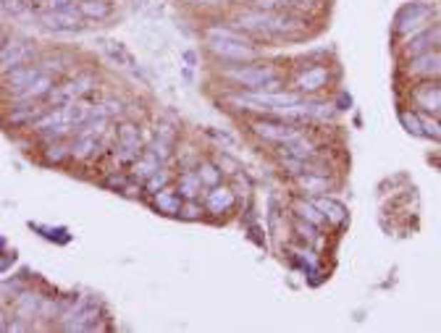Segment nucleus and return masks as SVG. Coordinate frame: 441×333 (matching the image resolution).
<instances>
[{"mask_svg": "<svg viewBox=\"0 0 441 333\" xmlns=\"http://www.w3.org/2000/svg\"><path fill=\"white\" fill-rule=\"evenodd\" d=\"M220 79L234 90H263V92H278L284 90V79L270 63H239L220 68Z\"/></svg>", "mask_w": 441, "mask_h": 333, "instance_id": "obj_1", "label": "nucleus"}, {"mask_svg": "<svg viewBox=\"0 0 441 333\" xmlns=\"http://www.w3.org/2000/svg\"><path fill=\"white\" fill-rule=\"evenodd\" d=\"M208 53H211L216 61L229 63V66L253 63V61H258V56H260V50L255 48L247 37H242V40H234V37H211V40H208Z\"/></svg>", "mask_w": 441, "mask_h": 333, "instance_id": "obj_2", "label": "nucleus"}, {"mask_svg": "<svg viewBox=\"0 0 441 333\" xmlns=\"http://www.w3.org/2000/svg\"><path fill=\"white\" fill-rule=\"evenodd\" d=\"M145 150V139H142V131L134 121H121L118 129H116V142L113 150H111V158H113L116 165H123L129 168L131 163L137 160L139 155Z\"/></svg>", "mask_w": 441, "mask_h": 333, "instance_id": "obj_3", "label": "nucleus"}, {"mask_svg": "<svg viewBox=\"0 0 441 333\" xmlns=\"http://www.w3.org/2000/svg\"><path fill=\"white\" fill-rule=\"evenodd\" d=\"M431 16L433 11L428 6H423V3H410L394 19V32L400 34L402 40H410L417 32H423L425 26H431Z\"/></svg>", "mask_w": 441, "mask_h": 333, "instance_id": "obj_4", "label": "nucleus"}, {"mask_svg": "<svg viewBox=\"0 0 441 333\" xmlns=\"http://www.w3.org/2000/svg\"><path fill=\"white\" fill-rule=\"evenodd\" d=\"M34 56V45L32 42H24L19 37H3V45H0V79L9 71L19 68V66H26Z\"/></svg>", "mask_w": 441, "mask_h": 333, "instance_id": "obj_5", "label": "nucleus"}, {"mask_svg": "<svg viewBox=\"0 0 441 333\" xmlns=\"http://www.w3.org/2000/svg\"><path fill=\"white\" fill-rule=\"evenodd\" d=\"M37 21H40L45 29L50 32H76L82 29V14L76 9V3L66 6V9H48L37 14Z\"/></svg>", "mask_w": 441, "mask_h": 333, "instance_id": "obj_6", "label": "nucleus"}, {"mask_svg": "<svg viewBox=\"0 0 441 333\" xmlns=\"http://www.w3.org/2000/svg\"><path fill=\"white\" fill-rule=\"evenodd\" d=\"M200 200H203L205 215H211V218H223V215L237 205V192H234L229 184L220 181L216 187L205 189Z\"/></svg>", "mask_w": 441, "mask_h": 333, "instance_id": "obj_7", "label": "nucleus"}, {"mask_svg": "<svg viewBox=\"0 0 441 333\" xmlns=\"http://www.w3.org/2000/svg\"><path fill=\"white\" fill-rule=\"evenodd\" d=\"M328 66L318 63V66H308V68H303V71L297 73V79H294V90L300 92V95H308V98H315V95H320V92L326 90L328 84Z\"/></svg>", "mask_w": 441, "mask_h": 333, "instance_id": "obj_8", "label": "nucleus"}, {"mask_svg": "<svg viewBox=\"0 0 441 333\" xmlns=\"http://www.w3.org/2000/svg\"><path fill=\"white\" fill-rule=\"evenodd\" d=\"M56 84H58V76H53V73H48V71H42L40 76L32 81V84H26L24 90H19L16 95H11L9 100L11 103H42Z\"/></svg>", "mask_w": 441, "mask_h": 333, "instance_id": "obj_9", "label": "nucleus"}, {"mask_svg": "<svg viewBox=\"0 0 441 333\" xmlns=\"http://www.w3.org/2000/svg\"><path fill=\"white\" fill-rule=\"evenodd\" d=\"M407 71L417 79H441V50H428L410 58Z\"/></svg>", "mask_w": 441, "mask_h": 333, "instance_id": "obj_10", "label": "nucleus"}, {"mask_svg": "<svg viewBox=\"0 0 441 333\" xmlns=\"http://www.w3.org/2000/svg\"><path fill=\"white\" fill-rule=\"evenodd\" d=\"M294 184H297V189H300L303 195H310V197L331 195L336 189V181L331 179L328 173H297V176H294Z\"/></svg>", "mask_w": 441, "mask_h": 333, "instance_id": "obj_11", "label": "nucleus"}, {"mask_svg": "<svg viewBox=\"0 0 441 333\" xmlns=\"http://www.w3.org/2000/svg\"><path fill=\"white\" fill-rule=\"evenodd\" d=\"M40 302H42V294L26 284L24 289L14 297V307H11L14 312H11V315L24 317V320L34 323V320H37V312H40Z\"/></svg>", "mask_w": 441, "mask_h": 333, "instance_id": "obj_12", "label": "nucleus"}, {"mask_svg": "<svg viewBox=\"0 0 441 333\" xmlns=\"http://www.w3.org/2000/svg\"><path fill=\"white\" fill-rule=\"evenodd\" d=\"M45 113L42 103H11V111L6 116V123L14 129H29L40 116Z\"/></svg>", "mask_w": 441, "mask_h": 333, "instance_id": "obj_13", "label": "nucleus"}, {"mask_svg": "<svg viewBox=\"0 0 441 333\" xmlns=\"http://www.w3.org/2000/svg\"><path fill=\"white\" fill-rule=\"evenodd\" d=\"M42 73L40 63H26V66H19V68H14V71H9L6 76H3V90H6V95H16L19 90H24L26 84H32L37 76Z\"/></svg>", "mask_w": 441, "mask_h": 333, "instance_id": "obj_14", "label": "nucleus"}, {"mask_svg": "<svg viewBox=\"0 0 441 333\" xmlns=\"http://www.w3.org/2000/svg\"><path fill=\"white\" fill-rule=\"evenodd\" d=\"M412 103L423 113H436L441 106V84H436V79H425L420 87L412 90Z\"/></svg>", "mask_w": 441, "mask_h": 333, "instance_id": "obj_15", "label": "nucleus"}, {"mask_svg": "<svg viewBox=\"0 0 441 333\" xmlns=\"http://www.w3.org/2000/svg\"><path fill=\"white\" fill-rule=\"evenodd\" d=\"M407 48H405V53H407L410 58L420 56V53H428V50H439L441 48V26H425L423 32H417L415 37H410Z\"/></svg>", "mask_w": 441, "mask_h": 333, "instance_id": "obj_16", "label": "nucleus"}, {"mask_svg": "<svg viewBox=\"0 0 441 333\" xmlns=\"http://www.w3.org/2000/svg\"><path fill=\"white\" fill-rule=\"evenodd\" d=\"M108 147L103 145L100 137H74L71 142V160L76 163H92L106 153Z\"/></svg>", "mask_w": 441, "mask_h": 333, "instance_id": "obj_17", "label": "nucleus"}, {"mask_svg": "<svg viewBox=\"0 0 441 333\" xmlns=\"http://www.w3.org/2000/svg\"><path fill=\"white\" fill-rule=\"evenodd\" d=\"M150 203L156 208L161 215H168V218H179V210H181V203H184V197L179 195V189L173 187H166L156 195H150Z\"/></svg>", "mask_w": 441, "mask_h": 333, "instance_id": "obj_18", "label": "nucleus"}, {"mask_svg": "<svg viewBox=\"0 0 441 333\" xmlns=\"http://www.w3.org/2000/svg\"><path fill=\"white\" fill-rule=\"evenodd\" d=\"M100 320H103V317H100V307L95 304V302H90V304H87L79 315L74 317L71 323H66L61 331H69V333L71 331H103Z\"/></svg>", "mask_w": 441, "mask_h": 333, "instance_id": "obj_19", "label": "nucleus"}, {"mask_svg": "<svg viewBox=\"0 0 441 333\" xmlns=\"http://www.w3.org/2000/svg\"><path fill=\"white\" fill-rule=\"evenodd\" d=\"M173 187L179 189V195L184 197V200H200L203 192H205L203 181H200V176H197L195 168H184L181 173H176Z\"/></svg>", "mask_w": 441, "mask_h": 333, "instance_id": "obj_20", "label": "nucleus"}, {"mask_svg": "<svg viewBox=\"0 0 441 333\" xmlns=\"http://www.w3.org/2000/svg\"><path fill=\"white\" fill-rule=\"evenodd\" d=\"M161 165H163V163L158 160V158L150 153V150H142V155H139L137 160L129 165V176L134 181H139V184H145V181L150 179V176H153V173H156Z\"/></svg>", "mask_w": 441, "mask_h": 333, "instance_id": "obj_21", "label": "nucleus"}, {"mask_svg": "<svg viewBox=\"0 0 441 333\" xmlns=\"http://www.w3.org/2000/svg\"><path fill=\"white\" fill-rule=\"evenodd\" d=\"M313 203L318 205V210L323 212V218H326V226H342L344 220H347V208H344L342 203H336L331 195L313 197Z\"/></svg>", "mask_w": 441, "mask_h": 333, "instance_id": "obj_22", "label": "nucleus"}, {"mask_svg": "<svg viewBox=\"0 0 441 333\" xmlns=\"http://www.w3.org/2000/svg\"><path fill=\"white\" fill-rule=\"evenodd\" d=\"M42 163L45 165H61V163L71 160V142H48V145H42V153H40Z\"/></svg>", "mask_w": 441, "mask_h": 333, "instance_id": "obj_23", "label": "nucleus"}, {"mask_svg": "<svg viewBox=\"0 0 441 333\" xmlns=\"http://www.w3.org/2000/svg\"><path fill=\"white\" fill-rule=\"evenodd\" d=\"M76 9H79L82 19L103 21L111 16V0H76Z\"/></svg>", "mask_w": 441, "mask_h": 333, "instance_id": "obj_24", "label": "nucleus"}, {"mask_svg": "<svg viewBox=\"0 0 441 333\" xmlns=\"http://www.w3.org/2000/svg\"><path fill=\"white\" fill-rule=\"evenodd\" d=\"M294 215H297L300 220H308V223H313V226H318V228L326 226L323 212L318 210V205L313 203V200H297V203H294Z\"/></svg>", "mask_w": 441, "mask_h": 333, "instance_id": "obj_25", "label": "nucleus"}, {"mask_svg": "<svg viewBox=\"0 0 441 333\" xmlns=\"http://www.w3.org/2000/svg\"><path fill=\"white\" fill-rule=\"evenodd\" d=\"M195 171H197V176H200V181H203L205 189L216 187V184H220V181L226 179V176H223V171L218 168V163H216V160H208V158H203V160L197 163Z\"/></svg>", "mask_w": 441, "mask_h": 333, "instance_id": "obj_26", "label": "nucleus"}, {"mask_svg": "<svg viewBox=\"0 0 441 333\" xmlns=\"http://www.w3.org/2000/svg\"><path fill=\"white\" fill-rule=\"evenodd\" d=\"M145 150H150V153L156 155L163 165H168L171 160H176V142H168V139L156 137V134H153V139L145 145Z\"/></svg>", "mask_w": 441, "mask_h": 333, "instance_id": "obj_27", "label": "nucleus"}, {"mask_svg": "<svg viewBox=\"0 0 441 333\" xmlns=\"http://www.w3.org/2000/svg\"><path fill=\"white\" fill-rule=\"evenodd\" d=\"M173 181H176V173L168 168V165H161L150 179L142 184L145 187V195L150 197V195H156V192H161V189H166V187H171Z\"/></svg>", "mask_w": 441, "mask_h": 333, "instance_id": "obj_28", "label": "nucleus"}, {"mask_svg": "<svg viewBox=\"0 0 441 333\" xmlns=\"http://www.w3.org/2000/svg\"><path fill=\"white\" fill-rule=\"evenodd\" d=\"M74 126H53V129H42V131H37V142L40 145H48V142H61V139H69V137H74Z\"/></svg>", "mask_w": 441, "mask_h": 333, "instance_id": "obj_29", "label": "nucleus"}, {"mask_svg": "<svg viewBox=\"0 0 441 333\" xmlns=\"http://www.w3.org/2000/svg\"><path fill=\"white\" fill-rule=\"evenodd\" d=\"M179 218L181 220H203L205 218L203 200H184V203H181V210H179Z\"/></svg>", "mask_w": 441, "mask_h": 333, "instance_id": "obj_30", "label": "nucleus"}, {"mask_svg": "<svg viewBox=\"0 0 441 333\" xmlns=\"http://www.w3.org/2000/svg\"><path fill=\"white\" fill-rule=\"evenodd\" d=\"M294 231H297V236H300V239H303L305 244H315L320 239V228L318 226H313V223H308V220H294Z\"/></svg>", "mask_w": 441, "mask_h": 333, "instance_id": "obj_31", "label": "nucleus"}, {"mask_svg": "<svg viewBox=\"0 0 441 333\" xmlns=\"http://www.w3.org/2000/svg\"><path fill=\"white\" fill-rule=\"evenodd\" d=\"M417 116H420V126H423V137L439 139V142H441V121H436L433 116L423 113V111H417Z\"/></svg>", "mask_w": 441, "mask_h": 333, "instance_id": "obj_32", "label": "nucleus"}, {"mask_svg": "<svg viewBox=\"0 0 441 333\" xmlns=\"http://www.w3.org/2000/svg\"><path fill=\"white\" fill-rule=\"evenodd\" d=\"M129 179H131V176H129V173H123V171H108L106 176L100 179V184H103V187H106V189H113V192H121L123 184H126V181H129Z\"/></svg>", "mask_w": 441, "mask_h": 333, "instance_id": "obj_33", "label": "nucleus"}, {"mask_svg": "<svg viewBox=\"0 0 441 333\" xmlns=\"http://www.w3.org/2000/svg\"><path fill=\"white\" fill-rule=\"evenodd\" d=\"M400 121L402 126L410 131V134H415V137H423V126H420V116L415 111H402L400 113Z\"/></svg>", "mask_w": 441, "mask_h": 333, "instance_id": "obj_34", "label": "nucleus"}, {"mask_svg": "<svg viewBox=\"0 0 441 333\" xmlns=\"http://www.w3.org/2000/svg\"><path fill=\"white\" fill-rule=\"evenodd\" d=\"M100 108H103V113L113 121V118H121L123 116V100L121 98H103L98 103Z\"/></svg>", "mask_w": 441, "mask_h": 333, "instance_id": "obj_35", "label": "nucleus"}, {"mask_svg": "<svg viewBox=\"0 0 441 333\" xmlns=\"http://www.w3.org/2000/svg\"><path fill=\"white\" fill-rule=\"evenodd\" d=\"M153 134H156V137L168 139V142H176V137H179V131L173 129V123H168V121H158L156 129H153Z\"/></svg>", "mask_w": 441, "mask_h": 333, "instance_id": "obj_36", "label": "nucleus"}, {"mask_svg": "<svg viewBox=\"0 0 441 333\" xmlns=\"http://www.w3.org/2000/svg\"><path fill=\"white\" fill-rule=\"evenodd\" d=\"M118 195L129 197V200H139V197L145 195V187H142L139 181L129 179V181H126V184H123V189H121V192H118Z\"/></svg>", "mask_w": 441, "mask_h": 333, "instance_id": "obj_37", "label": "nucleus"}, {"mask_svg": "<svg viewBox=\"0 0 441 333\" xmlns=\"http://www.w3.org/2000/svg\"><path fill=\"white\" fill-rule=\"evenodd\" d=\"M26 331H34V323H29V320L16 317V315L9 317V333H26Z\"/></svg>", "mask_w": 441, "mask_h": 333, "instance_id": "obj_38", "label": "nucleus"}, {"mask_svg": "<svg viewBox=\"0 0 441 333\" xmlns=\"http://www.w3.org/2000/svg\"><path fill=\"white\" fill-rule=\"evenodd\" d=\"M218 168L223 171V176H239V165H237V160H231L229 155H220L218 160Z\"/></svg>", "mask_w": 441, "mask_h": 333, "instance_id": "obj_39", "label": "nucleus"}, {"mask_svg": "<svg viewBox=\"0 0 441 333\" xmlns=\"http://www.w3.org/2000/svg\"><path fill=\"white\" fill-rule=\"evenodd\" d=\"M281 6H286V0H253V9L260 11H278Z\"/></svg>", "mask_w": 441, "mask_h": 333, "instance_id": "obj_40", "label": "nucleus"}, {"mask_svg": "<svg viewBox=\"0 0 441 333\" xmlns=\"http://www.w3.org/2000/svg\"><path fill=\"white\" fill-rule=\"evenodd\" d=\"M192 6H200V9H220V6H229L234 0H187Z\"/></svg>", "mask_w": 441, "mask_h": 333, "instance_id": "obj_41", "label": "nucleus"}, {"mask_svg": "<svg viewBox=\"0 0 441 333\" xmlns=\"http://www.w3.org/2000/svg\"><path fill=\"white\" fill-rule=\"evenodd\" d=\"M48 3V9H66V6H71L76 0H45Z\"/></svg>", "mask_w": 441, "mask_h": 333, "instance_id": "obj_42", "label": "nucleus"}, {"mask_svg": "<svg viewBox=\"0 0 441 333\" xmlns=\"http://www.w3.org/2000/svg\"><path fill=\"white\" fill-rule=\"evenodd\" d=\"M9 312H6V307H3V304H0V333L3 331H9Z\"/></svg>", "mask_w": 441, "mask_h": 333, "instance_id": "obj_43", "label": "nucleus"}, {"mask_svg": "<svg viewBox=\"0 0 441 333\" xmlns=\"http://www.w3.org/2000/svg\"><path fill=\"white\" fill-rule=\"evenodd\" d=\"M9 265H14V255H9V257H3V260H0V273L9 268Z\"/></svg>", "mask_w": 441, "mask_h": 333, "instance_id": "obj_44", "label": "nucleus"}, {"mask_svg": "<svg viewBox=\"0 0 441 333\" xmlns=\"http://www.w3.org/2000/svg\"><path fill=\"white\" fill-rule=\"evenodd\" d=\"M436 116H439V118H441V106H439V111H436Z\"/></svg>", "mask_w": 441, "mask_h": 333, "instance_id": "obj_45", "label": "nucleus"}, {"mask_svg": "<svg viewBox=\"0 0 441 333\" xmlns=\"http://www.w3.org/2000/svg\"><path fill=\"white\" fill-rule=\"evenodd\" d=\"M0 45H3V34H0Z\"/></svg>", "mask_w": 441, "mask_h": 333, "instance_id": "obj_46", "label": "nucleus"}, {"mask_svg": "<svg viewBox=\"0 0 441 333\" xmlns=\"http://www.w3.org/2000/svg\"><path fill=\"white\" fill-rule=\"evenodd\" d=\"M0 3H3V0H0Z\"/></svg>", "mask_w": 441, "mask_h": 333, "instance_id": "obj_47", "label": "nucleus"}]
</instances>
